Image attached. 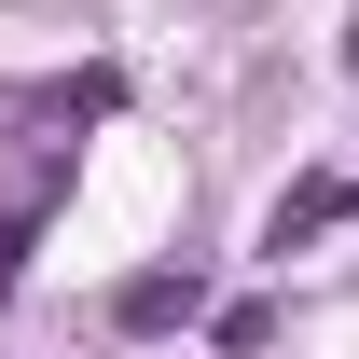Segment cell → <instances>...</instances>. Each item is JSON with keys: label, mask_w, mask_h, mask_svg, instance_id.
I'll return each instance as SVG.
<instances>
[{"label": "cell", "mask_w": 359, "mask_h": 359, "mask_svg": "<svg viewBox=\"0 0 359 359\" xmlns=\"http://www.w3.org/2000/svg\"><path fill=\"white\" fill-rule=\"evenodd\" d=\"M55 194H69V138H42L28 166L0 180V304H14V276H28V249H42V222H55Z\"/></svg>", "instance_id": "cell-1"}, {"label": "cell", "mask_w": 359, "mask_h": 359, "mask_svg": "<svg viewBox=\"0 0 359 359\" xmlns=\"http://www.w3.org/2000/svg\"><path fill=\"white\" fill-rule=\"evenodd\" d=\"M346 208H359V180H332V166L290 180V194H276V222H263V249H304V235H332Z\"/></svg>", "instance_id": "cell-3"}, {"label": "cell", "mask_w": 359, "mask_h": 359, "mask_svg": "<svg viewBox=\"0 0 359 359\" xmlns=\"http://www.w3.org/2000/svg\"><path fill=\"white\" fill-rule=\"evenodd\" d=\"M194 304H208V276H194V263H138L125 290H111V318H125V332H180Z\"/></svg>", "instance_id": "cell-2"}]
</instances>
